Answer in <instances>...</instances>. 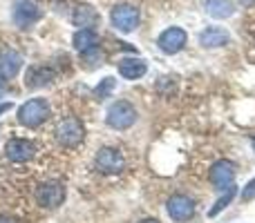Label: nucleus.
<instances>
[{"label":"nucleus","instance_id":"f257e3e1","mask_svg":"<svg viewBox=\"0 0 255 223\" xmlns=\"http://www.w3.org/2000/svg\"><path fill=\"white\" fill-rule=\"evenodd\" d=\"M16 116H18V123H20V125L34 130V127L43 125V123L49 118V103L45 101V98H29L27 103H22V105L18 107Z\"/></svg>","mask_w":255,"mask_h":223},{"label":"nucleus","instance_id":"f03ea898","mask_svg":"<svg viewBox=\"0 0 255 223\" xmlns=\"http://www.w3.org/2000/svg\"><path fill=\"white\" fill-rule=\"evenodd\" d=\"M54 134H56L58 145H63V148H67V149H74V148H79V145L83 143L85 127H83V123H81L79 118L67 116L56 125V132H54Z\"/></svg>","mask_w":255,"mask_h":223},{"label":"nucleus","instance_id":"7ed1b4c3","mask_svg":"<svg viewBox=\"0 0 255 223\" xmlns=\"http://www.w3.org/2000/svg\"><path fill=\"white\" fill-rule=\"evenodd\" d=\"M136 121V110L130 101H117L108 107L106 114V123L112 130H128L132 127Z\"/></svg>","mask_w":255,"mask_h":223},{"label":"nucleus","instance_id":"20e7f679","mask_svg":"<svg viewBox=\"0 0 255 223\" xmlns=\"http://www.w3.org/2000/svg\"><path fill=\"white\" fill-rule=\"evenodd\" d=\"M110 20L117 31L130 34L139 27V9L132 7V4H117L110 11Z\"/></svg>","mask_w":255,"mask_h":223},{"label":"nucleus","instance_id":"39448f33","mask_svg":"<svg viewBox=\"0 0 255 223\" xmlns=\"http://www.w3.org/2000/svg\"><path fill=\"white\" fill-rule=\"evenodd\" d=\"M11 18H13V22H16V27L27 29V27L36 25V22L43 18V9H40L34 0H16Z\"/></svg>","mask_w":255,"mask_h":223},{"label":"nucleus","instance_id":"423d86ee","mask_svg":"<svg viewBox=\"0 0 255 223\" xmlns=\"http://www.w3.org/2000/svg\"><path fill=\"white\" fill-rule=\"evenodd\" d=\"M34 199L40 208H58L63 201H65V188L63 183H56V181H49V183H40L34 192Z\"/></svg>","mask_w":255,"mask_h":223},{"label":"nucleus","instance_id":"0eeeda50","mask_svg":"<svg viewBox=\"0 0 255 223\" xmlns=\"http://www.w3.org/2000/svg\"><path fill=\"white\" fill-rule=\"evenodd\" d=\"M94 163H97V170L101 172V174H119L126 167L124 154L117 148H101L97 158H94Z\"/></svg>","mask_w":255,"mask_h":223},{"label":"nucleus","instance_id":"6e6552de","mask_svg":"<svg viewBox=\"0 0 255 223\" xmlns=\"http://www.w3.org/2000/svg\"><path fill=\"white\" fill-rule=\"evenodd\" d=\"M186 43H188V34H186V29H181V27H168L157 38V45L163 54L181 52V49L186 47Z\"/></svg>","mask_w":255,"mask_h":223},{"label":"nucleus","instance_id":"1a4fd4ad","mask_svg":"<svg viewBox=\"0 0 255 223\" xmlns=\"http://www.w3.org/2000/svg\"><path fill=\"white\" fill-rule=\"evenodd\" d=\"M166 210H168V217L175 221H188L193 219L195 215V201L186 194H172L166 203Z\"/></svg>","mask_w":255,"mask_h":223},{"label":"nucleus","instance_id":"9d476101","mask_svg":"<svg viewBox=\"0 0 255 223\" xmlns=\"http://www.w3.org/2000/svg\"><path fill=\"white\" fill-rule=\"evenodd\" d=\"M4 156L11 163H25L36 156V145L27 139H9L4 145Z\"/></svg>","mask_w":255,"mask_h":223},{"label":"nucleus","instance_id":"9b49d317","mask_svg":"<svg viewBox=\"0 0 255 223\" xmlns=\"http://www.w3.org/2000/svg\"><path fill=\"white\" fill-rule=\"evenodd\" d=\"M208 179L215 185V190H229L235 181V163L226 161V158L217 161L215 165L211 167V172H208Z\"/></svg>","mask_w":255,"mask_h":223},{"label":"nucleus","instance_id":"f8f14e48","mask_svg":"<svg viewBox=\"0 0 255 223\" xmlns=\"http://www.w3.org/2000/svg\"><path fill=\"white\" fill-rule=\"evenodd\" d=\"M56 80V72L49 65H31L27 67L25 74V87L29 89H40L45 85H52Z\"/></svg>","mask_w":255,"mask_h":223},{"label":"nucleus","instance_id":"ddd939ff","mask_svg":"<svg viewBox=\"0 0 255 223\" xmlns=\"http://www.w3.org/2000/svg\"><path fill=\"white\" fill-rule=\"evenodd\" d=\"M22 63H25L22 54L13 52V49L4 52L0 56V83H7V80L16 78V74L22 70Z\"/></svg>","mask_w":255,"mask_h":223},{"label":"nucleus","instance_id":"4468645a","mask_svg":"<svg viewBox=\"0 0 255 223\" xmlns=\"http://www.w3.org/2000/svg\"><path fill=\"white\" fill-rule=\"evenodd\" d=\"M72 22L79 29H97L99 22H101V13L92 4H79L74 9V13H72Z\"/></svg>","mask_w":255,"mask_h":223},{"label":"nucleus","instance_id":"2eb2a0df","mask_svg":"<svg viewBox=\"0 0 255 223\" xmlns=\"http://www.w3.org/2000/svg\"><path fill=\"white\" fill-rule=\"evenodd\" d=\"M229 31L224 29V27H206V29L199 34V45L202 47H224L226 43H229Z\"/></svg>","mask_w":255,"mask_h":223},{"label":"nucleus","instance_id":"dca6fc26","mask_svg":"<svg viewBox=\"0 0 255 223\" xmlns=\"http://www.w3.org/2000/svg\"><path fill=\"white\" fill-rule=\"evenodd\" d=\"M148 72V65L141 58H121L119 61V74L128 80H136Z\"/></svg>","mask_w":255,"mask_h":223},{"label":"nucleus","instance_id":"f3484780","mask_svg":"<svg viewBox=\"0 0 255 223\" xmlns=\"http://www.w3.org/2000/svg\"><path fill=\"white\" fill-rule=\"evenodd\" d=\"M72 45H74V49H79L81 54L88 52V49H92V47H99L97 29H79L74 34V38H72Z\"/></svg>","mask_w":255,"mask_h":223},{"label":"nucleus","instance_id":"a211bd4d","mask_svg":"<svg viewBox=\"0 0 255 223\" xmlns=\"http://www.w3.org/2000/svg\"><path fill=\"white\" fill-rule=\"evenodd\" d=\"M204 9L213 18H229L235 13V4L231 0H204Z\"/></svg>","mask_w":255,"mask_h":223},{"label":"nucleus","instance_id":"6ab92c4d","mask_svg":"<svg viewBox=\"0 0 255 223\" xmlns=\"http://www.w3.org/2000/svg\"><path fill=\"white\" fill-rule=\"evenodd\" d=\"M235 194H238V188H235V185H231V188L226 190V192L222 194L220 199H217V203L211 208V212H208V215H211V217H217L222 210H224V208H229V203L235 199Z\"/></svg>","mask_w":255,"mask_h":223},{"label":"nucleus","instance_id":"aec40b11","mask_svg":"<svg viewBox=\"0 0 255 223\" xmlns=\"http://www.w3.org/2000/svg\"><path fill=\"white\" fill-rule=\"evenodd\" d=\"M115 85H117V80L112 78V76H108V78H103L101 83L97 85V89H94V96L99 98V101H103V98H108L112 94V89H115Z\"/></svg>","mask_w":255,"mask_h":223},{"label":"nucleus","instance_id":"412c9836","mask_svg":"<svg viewBox=\"0 0 255 223\" xmlns=\"http://www.w3.org/2000/svg\"><path fill=\"white\" fill-rule=\"evenodd\" d=\"M253 199H255V179H253V181H249L247 188L242 190V201H244V203L253 201Z\"/></svg>","mask_w":255,"mask_h":223},{"label":"nucleus","instance_id":"4be33fe9","mask_svg":"<svg viewBox=\"0 0 255 223\" xmlns=\"http://www.w3.org/2000/svg\"><path fill=\"white\" fill-rule=\"evenodd\" d=\"M11 110V103H0V116H2L4 112H9Z\"/></svg>","mask_w":255,"mask_h":223},{"label":"nucleus","instance_id":"5701e85b","mask_svg":"<svg viewBox=\"0 0 255 223\" xmlns=\"http://www.w3.org/2000/svg\"><path fill=\"white\" fill-rule=\"evenodd\" d=\"M0 223H16L11 219V217H7V215H0Z\"/></svg>","mask_w":255,"mask_h":223},{"label":"nucleus","instance_id":"b1692460","mask_svg":"<svg viewBox=\"0 0 255 223\" xmlns=\"http://www.w3.org/2000/svg\"><path fill=\"white\" fill-rule=\"evenodd\" d=\"M139 223H159L157 219H143V221H139Z\"/></svg>","mask_w":255,"mask_h":223},{"label":"nucleus","instance_id":"393cba45","mask_svg":"<svg viewBox=\"0 0 255 223\" xmlns=\"http://www.w3.org/2000/svg\"><path fill=\"white\" fill-rule=\"evenodd\" d=\"M251 143H253V149H255V136H253V141H251Z\"/></svg>","mask_w":255,"mask_h":223},{"label":"nucleus","instance_id":"a878e982","mask_svg":"<svg viewBox=\"0 0 255 223\" xmlns=\"http://www.w3.org/2000/svg\"><path fill=\"white\" fill-rule=\"evenodd\" d=\"M0 96H2V87H0Z\"/></svg>","mask_w":255,"mask_h":223}]
</instances>
